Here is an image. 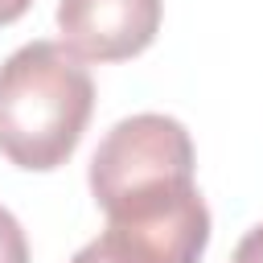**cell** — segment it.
I'll use <instances>...</instances> for the list:
<instances>
[{
    "mask_svg": "<svg viewBox=\"0 0 263 263\" xmlns=\"http://www.w3.org/2000/svg\"><path fill=\"white\" fill-rule=\"evenodd\" d=\"M95 111L90 70L58 41H29L0 66V152L29 173L62 168Z\"/></svg>",
    "mask_w": 263,
    "mask_h": 263,
    "instance_id": "1",
    "label": "cell"
},
{
    "mask_svg": "<svg viewBox=\"0 0 263 263\" xmlns=\"http://www.w3.org/2000/svg\"><path fill=\"white\" fill-rule=\"evenodd\" d=\"M193 168H197V156L185 123L173 115L144 111V115L119 119L99 140L90 156V193L99 210L111 214L127 201L189 189Z\"/></svg>",
    "mask_w": 263,
    "mask_h": 263,
    "instance_id": "2",
    "label": "cell"
},
{
    "mask_svg": "<svg viewBox=\"0 0 263 263\" xmlns=\"http://www.w3.org/2000/svg\"><path fill=\"white\" fill-rule=\"evenodd\" d=\"M210 242V210L197 197L132 218H107V230L90 238L70 263H197Z\"/></svg>",
    "mask_w": 263,
    "mask_h": 263,
    "instance_id": "3",
    "label": "cell"
},
{
    "mask_svg": "<svg viewBox=\"0 0 263 263\" xmlns=\"http://www.w3.org/2000/svg\"><path fill=\"white\" fill-rule=\"evenodd\" d=\"M62 45L78 62H123L160 33V0H58Z\"/></svg>",
    "mask_w": 263,
    "mask_h": 263,
    "instance_id": "4",
    "label": "cell"
},
{
    "mask_svg": "<svg viewBox=\"0 0 263 263\" xmlns=\"http://www.w3.org/2000/svg\"><path fill=\"white\" fill-rule=\"evenodd\" d=\"M0 263H29V238L4 205H0Z\"/></svg>",
    "mask_w": 263,
    "mask_h": 263,
    "instance_id": "5",
    "label": "cell"
},
{
    "mask_svg": "<svg viewBox=\"0 0 263 263\" xmlns=\"http://www.w3.org/2000/svg\"><path fill=\"white\" fill-rule=\"evenodd\" d=\"M230 263H263V222H259V226H251V230L238 238V247H234Z\"/></svg>",
    "mask_w": 263,
    "mask_h": 263,
    "instance_id": "6",
    "label": "cell"
},
{
    "mask_svg": "<svg viewBox=\"0 0 263 263\" xmlns=\"http://www.w3.org/2000/svg\"><path fill=\"white\" fill-rule=\"evenodd\" d=\"M29 4H33V0H0V25L21 21V16L29 12Z\"/></svg>",
    "mask_w": 263,
    "mask_h": 263,
    "instance_id": "7",
    "label": "cell"
}]
</instances>
